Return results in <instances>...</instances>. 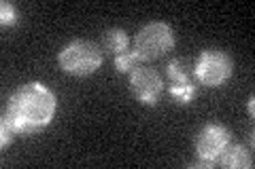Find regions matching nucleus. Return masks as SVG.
<instances>
[{
    "label": "nucleus",
    "instance_id": "f03ea898",
    "mask_svg": "<svg viewBox=\"0 0 255 169\" xmlns=\"http://www.w3.org/2000/svg\"><path fill=\"white\" fill-rule=\"evenodd\" d=\"M60 68L73 76H87L96 72L102 63V49L100 45L92 40H73L68 43L58 55Z\"/></svg>",
    "mask_w": 255,
    "mask_h": 169
},
{
    "label": "nucleus",
    "instance_id": "39448f33",
    "mask_svg": "<svg viewBox=\"0 0 255 169\" xmlns=\"http://www.w3.org/2000/svg\"><path fill=\"white\" fill-rule=\"evenodd\" d=\"M232 133H230L223 125L211 123L200 129L196 138V155H198V163L200 167H215L217 165L219 157L223 155V150L230 146Z\"/></svg>",
    "mask_w": 255,
    "mask_h": 169
},
{
    "label": "nucleus",
    "instance_id": "0eeeda50",
    "mask_svg": "<svg viewBox=\"0 0 255 169\" xmlns=\"http://www.w3.org/2000/svg\"><path fill=\"white\" fill-rule=\"evenodd\" d=\"M166 78H168V91L179 104H189L196 95V85L191 78V70L185 59H172L166 66Z\"/></svg>",
    "mask_w": 255,
    "mask_h": 169
},
{
    "label": "nucleus",
    "instance_id": "7ed1b4c3",
    "mask_svg": "<svg viewBox=\"0 0 255 169\" xmlns=\"http://www.w3.org/2000/svg\"><path fill=\"white\" fill-rule=\"evenodd\" d=\"M174 47V34L170 26H166L162 21H151L147 26L138 30V34L134 36V53L140 57V61H151L172 51Z\"/></svg>",
    "mask_w": 255,
    "mask_h": 169
},
{
    "label": "nucleus",
    "instance_id": "9d476101",
    "mask_svg": "<svg viewBox=\"0 0 255 169\" xmlns=\"http://www.w3.org/2000/svg\"><path fill=\"white\" fill-rule=\"evenodd\" d=\"M140 57L134 51H128L124 55H119V57H115V68L119 72H132L134 68H138L140 66Z\"/></svg>",
    "mask_w": 255,
    "mask_h": 169
},
{
    "label": "nucleus",
    "instance_id": "f257e3e1",
    "mask_svg": "<svg viewBox=\"0 0 255 169\" xmlns=\"http://www.w3.org/2000/svg\"><path fill=\"white\" fill-rule=\"evenodd\" d=\"M55 108V95L43 83H26L11 95L2 120L15 133H34L51 123Z\"/></svg>",
    "mask_w": 255,
    "mask_h": 169
},
{
    "label": "nucleus",
    "instance_id": "423d86ee",
    "mask_svg": "<svg viewBox=\"0 0 255 169\" xmlns=\"http://www.w3.org/2000/svg\"><path fill=\"white\" fill-rule=\"evenodd\" d=\"M162 89H164V83L157 70L147 68L145 63H140L138 68H134L130 72V91L138 102L147 104V106H155Z\"/></svg>",
    "mask_w": 255,
    "mask_h": 169
},
{
    "label": "nucleus",
    "instance_id": "1a4fd4ad",
    "mask_svg": "<svg viewBox=\"0 0 255 169\" xmlns=\"http://www.w3.org/2000/svg\"><path fill=\"white\" fill-rule=\"evenodd\" d=\"M100 49L109 51L113 57H119L130 51V40H128V34L124 30L113 28V30H107L105 36H102V43H100Z\"/></svg>",
    "mask_w": 255,
    "mask_h": 169
},
{
    "label": "nucleus",
    "instance_id": "20e7f679",
    "mask_svg": "<svg viewBox=\"0 0 255 169\" xmlns=\"http://www.w3.org/2000/svg\"><path fill=\"white\" fill-rule=\"evenodd\" d=\"M234 61L221 49H204L194 66L196 80L206 87H219L232 76Z\"/></svg>",
    "mask_w": 255,
    "mask_h": 169
},
{
    "label": "nucleus",
    "instance_id": "6e6552de",
    "mask_svg": "<svg viewBox=\"0 0 255 169\" xmlns=\"http://www.w3.org/2000/svg\"><path fill=\"white\" fill-rule=\"evenodd\" d=\"M217 165L228 167V169H245V167L253 165V159H251V152L245 146L234 144V146H228L226 150H223V155L219 157Z\"/></svg>",
    "mask_w": 255,
    "mask_h": 169
},
{
    "label": "nucleus",
    "instance_id": "9b49d317",
    "mask_svg": "<svg viewBox=\"0 0 255 169\" xmlns=\"http://www.w3.org/2000/svg\"><path fill=\"white\" fill-rule=\"evenodd\" d=\"M15 17H17V15H15V9H13V4H9V2H2L0 4V21L4 23H15Z\"/></svg>",
    "mask_w": 255,
    "mask_h": 169
}]
</instances>
